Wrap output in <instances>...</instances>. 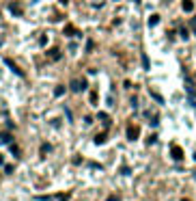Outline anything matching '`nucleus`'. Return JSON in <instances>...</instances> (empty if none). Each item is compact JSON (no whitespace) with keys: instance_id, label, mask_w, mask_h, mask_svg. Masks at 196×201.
I'll use <instances>...</instances> for the list:
<instances>
[{"instance_id":"obj_1","label":"nucleus","mask_w":196,"mask_h":201,"mask_svg":"<svg viewBox=\"0 0 196 201\" xmlns=\"http://www.w3.org/2000/svg\"><path fill=\"white\" fill-rule=\"evenodd\" d=\"M86 87H88L86 80H71V82H69V89H71V91H84Z\"/></svg>"},{"instance_id":"obj_2","label":"nucleus","mask_w":196,"mask_h":201,"mask_svg":"<svg viewBox=\"0 0 196 201\" xmlns=\"http://www.w3.org/2000/svg\"><path fill=\"white\" fill-rule=\"evenodd\" d=\"M138 136H140V130H138V128H134V126H129V128H127V138H129V141H136Z\"/></svg>"},{"instance_id":"obj_3","label":"nucleus","mask_w":196,"mask_h":201,"mask_svg":"<svg viewBox=\"0 0 196 201\" xmlns=\"http://www.w3.org/2000/svg\"><path fill=\"white\" fill-rule=\"evenodd\" d=\"M183 11H185V13H192V11H194V2H192V0H183Z\"/></svg>"},{"instance_id":"obj_4","label":"nucleus","mask_w":196,"mask_h":201,"mask_svg":"<svg viewBox=\"0 0 196 201\" xmlns=\"http://www.w3.org/2000/svg\"><path fill=\"white\" fill-rule=\"evenodd\" d=\"M172 158H175V160H181V158H183V152L179 147H172Z\"/></svg>"},{"instance_id":"obj_5","label":"nucleus","mask_w":196,"mask_h":201,"mask_svg":"<svg viewBox=\"0 0 196 201\" xmlns=\"http://www.w3.org/2000/svg\"><path fill=\"white\" fill-rule=\"evenodd\" d=\"M5 63H7V65H9V67H11V69H13V71H15V74H17V76H24V74H22V69H17V67H15V63H11V61H9V59H7V61H5Z\"/></svg>"},{"instance_id":"obj_6","label":"nucleus","mask_w":196,"mask_h":201,"mask_svg":"<svg viewBox=\"0 0 196 201\" xmlns=\"http://www.w3.org/2000/svg\"><path fill=\"white\" fill-rule=\"evenodd\" d=\"M155 24H160V15H151V17H149V26H155Z\"/></svg>"},{"instance_id":"obj_7","label":"nucleus","mask_w":196,"mask_h":201,"mask_svg":"<svg viewBox=\"0 0 196 201\" xmlns=\"http://www.w3.org/2000/svg\"><path fill=\"white\" fill-rule=\"evenodd\" d=\"M97 119H99V121H103L106 126L110 123V119H108V115H106V113H97Z\"/></svg>"},{"instance_id":"obj_8","label":"nucleus","mask_w":196,"mask_h":201,"mask_svg":"<svg viewBox=\"0 0 196 201\" xmlns=\"http://www.w3.org/2000/svg\"><path fill=\"white\" fill-rule=\"evenodd\" d=\"M106 138H108V134H106V132H101V134H97V136H95V143L99 145V143H103Z\"/></svg>"},{"instance_id":"obj_9","label":"nucleus","mask_w":196,"mask_h":201,"mask_svg":"<svg viewBox=\"0 0 196 201\" xmlns=\"http://www.w3.org/2000/svg\"><path fill=\"white\" fill-rule=\"evenodd\" d=\"M63 93H65V87H63V84H58V87L54 89V95H56V97H60Z\"/></svg>"},{"instance_id":"obj_10","label":"nucleus","mask_w":196,"mask_h":201,"mask_svg":"<svg viewBox=\"0 0 196 201\" xmlns=\"http://www.w3.org/2000/svg\"><path fill=\"white\" fill-rule=\"evenodd\" d=\"M142 67H144V69L151 67V63H149V56H147V54H142Z\"/></svg>"},{"instance_id":"obj_11","label":"nucleus","mask_w":196,"mask_h":201,"mask_svg":"<svg viewBox=\"0 0 196 201\" xmlns=\"http://www.w3.org/2000/svg\"><path fill=\"white\" fill-rule=\"evenodd\" d=\"M9 152L13 154V156H20V149H17V145H9Z\"/></svg>"},{"instance_id":"obj_12","label":"nucleus","mask_w":196,"mask_h":201,"mask_svg":"<svg viewBox=\"0 0 196 201\" xmlns=\"http://www.w3.org/2000/svg\"><path fill=\"white\" fill-rule=\"evenodd\" d=\"M65 35H78V30H75L74 26H67V28H65Z\"/></svg>"},{"instance_id":"obj_13","label":"nucleus","mask_w":196,"mask_h":201,"mask_svg":"<svg viewBox=\"0 0 196 201\" xmlns=\"http://www.w3.org/2000/svg\"><path fill=\"white\" fill-rule=\"evenodd\" d=\"M0 143H11V134H0Z\"/></svg>"},{"instance_id":"obj_14","label":"nucleus","mask_w":196,"mask_h":201,"mask_svg":"<svg viewBox=\"0 0 196 201\" xmlns=\"http://www.w3.org/2000/svg\"><path fill=\"white\" fill-rule=\"evenodd\" d=\"M9 9H11V13H13V15H22V11L17 9L15 5H9Z\"/></svg>"},{"instance_id":"obj_15","label":"nucleus","mask_w":196,"mask_h":201,"mask_svg":"<svg viewBox=\"0 0 196 201\" xmlns=\"http://www.w3.org/2000/svg\"><path fill=\"white\" fill-rule=\"evenodd\" d=\"M50 149H52V145H48V143H45L43 147H41V152H43V154H48V152H50Z\"/></svg>"},{"instance_id":"obj_16","label":"nucleus","mask_w":196,"mask_h":201,"mask_svg":"<svg viewBox=\"0 0 196 201\" xmlns=\"http://www.w3.org/2000/svg\"><path fill=\"white\" fill-rule=\"evenodd\" d=\"M153 97H155V102H157V104H164V97H160L157 93H153Z\"/></svg>"},{"instance_id":"obj_17","label":"nucleus","mask_w":196,"mask_h":201,"mask_svg":"<svg viewBox=\"0 0 196 201\" xmlns=\"http://www.w3.org/2000/svg\"><path fill=\"white\" fill-rule=\"evenodd\" d=\"M60 2H63V5H67V2H69V0H60Z\"/></svg>"},{"instance_id":"obj_18","label":"nucleus","mask_w":196,"mask_h":201,"mask_svg":"<svg viewBox=\"0 0 196 201\" xmlns=\"http://www.w3.org/2000/svg\"><path fill=\"white\" fill-rule=\"evenodd\" d=\"M194 160H196V154H194Z\"/></svg>"}]
</instances>
